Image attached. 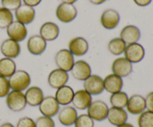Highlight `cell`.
I'll return each mask as SVG.
<instances>
[{"label":"cell","instance_id":"16","mask_svg":"<svg viewBox=\"0 0 153 127\" xmlns=\"http://www.w3.org/2000/svg\"><path fill=\"white\" fill-rule=\"evenodd\" d=\"M77 117L78 112L76 109L70 106H65L58 112V120L63 126H73Z\"/></svg>","mask_w":153,"mask_h":127},{"label":"cell","instance_id":"38","mask_svg":"<svg viewBox=\"0 0 153 127\" xmlns=\"http://www.w3.org/2000/svg\"><path fill=\"white\" fill-rule=\"evenodd\" d=\"M41 1L42 0H23V2L25 3V4H26V5L33 7L38 5V4L41 2Z\"/></svg>","mask_w":153,"mask_h":127},{"label":"cell","instance_id":"42","mask_svg":"<svg viewBox=\"0 0 153 127\" xmlns=\"http://www.w3.org/2000/svg\"><path fill=\"white\" fill-rule=\"evenodd\" d=\"M0 127H15L12 123H4L3 124H1Z\"/></svg>","mask_w":153,"mask_h":127},{"label":"cell","instance_id":"10","mask_svg":"<svg viewBox=\"0 0 153 127\" xmlns=\"http://www.w3.org/2000/svg\"><path fill=\"white\" fill-rule=\"evenodd\" d=\"M113 74L120 77H126L132 72V63L125 57H119L114 59L111 65Z\"/></svg>","mask_w":153,"mask_h":127},{"label":"cell","instance_id":"39","mask_svg":"<svg viewBox=\"0 0 153 127\" xmlns=\"http://www.w3.org/2000/svg\"><path fill=\"white\" fill-rule=\"evenodd\" d=\"M134 3L137 5L140 6V7H145L147 6L152 2V0H134Z\"/></svg>","mask_w":153,"mask_h":127},{"label":"cell","instance_id":"12","mask_svg":"<svg viewBox=\"0 0 153 127\" xmlns=\"http://www.w3.org/2000/svg\"><path fill=\"white\" fill-rule=\"evenodd\" d=\"M69 80L68 72L56 68L49 73L48 76V83L52 88L58 89L65 86Z\"/></svg>","mask_w":153,"mask_h":127},{"label":"cell","instance_id":"20","mask_svg":"<svg viewBox=\"0 0 153 127\" xmlns=\"http://www.w3.org/2000/svg\"><path fill=\"white\" fill-rule=\"evenodd\" d=\"M46 40H43L40 35L31 36L27 43V48L31 54L38 56L42 54L46 49Z\"/></svg>","mask_w":153,"mask_h":127},{"label":"cell","instance_id":"1","mask_svg":"<svg viewBox=\"0 0 153 127\" xmlns=\"http://www.w3.org/2000/svg\"><path fill=\"white\" fill-rule=\"evenodd\" d=\"M9 84L12 91L23 92L29 87L31 84V77L27 71L17 70L10 77H9Z\"/></svg>","mask_w":153,"mask_h":127},{"label":"cell","instance_id":"35","mask_svg":"<svg viewBox=\"0 0 153 127\" xmlns=\"http://www.w3.org/2000/svg\"><path fill=\"white\" fill-rule=\"evenodd\" d=\"M3 7L9 10H16L21 6L22 0H1Z\"/></svg>","mask_w":153,"mask_h":127},{"label":"cell","instance_id":"36","mask_svg":"<svg viewBox=\"0 0 153 127\" xmlns=\"http://www.w3.org/2000/svg\"><path fill=\"white\" fill-rule=\"evenodd\" d=\"M16 127H36L35 121L28 117H23L18 120Z\"/></svg>","mask_w":153,"mask_h":127},{"label":"cell","instance_id":"33","mask_svg":"<svg viewBox=\"0 0 153 127\" xmlns=\"http://www.w3.org/2000/svg\"><path fill=\"white\" fill-rule=\"evenodd\" d=\"M36 127H55V121L52 117L41 116L35 121Z\"/></svg>","mask_w":153,"mask_h":127},{"label":"cell","instance_id":"29","mask_svg":"<svg viewBox=\"0 0 153 127\" xmlns=\"http://www.w3.org/2000/svg\"><path fill=\"white\" fill-rule=\"evenodd\" d=\"M126 44L121 38L112 39L108 45V48L111 54L115 56H119L124 53Z\"/></svg>","mask_w":153,"mask_h":127},{"label":"cell","instance_id":"9","mask_svg":"<svg viewBox=\"0 0 153 127\" xmlns=\"http://www.w3.org/2000/svg\"><path fill=\"white\" fill-rule=\"evenodd\" d=\"M72 76L76 80L79 81H85L91 75V65L85 60H78L75 62L71 69Z\"/></svg>","mask_w":153,"mask_h":127},{"label":"cell","instance_id":"43","mask_svg":"<svg viewBox=\"0 0 153 127\" xmlns=\"http://www.w3.org/2000/svg\"><path fill=\"white\" fill-rule=\"evenodd\" d=\"M64 3H68V4H73V3L76 2L78 0H61Z\"/></svg>","mask_w":153,"mask_h":127},{"label":"cell","instance_id":"8","mask_svg":"<svg viewBox=\"0 0 153 127\" xmlns=\"http://www.w3.org/2000/svg\"><path fill=\"white\" fill-rule=\"evenodd\" d=\"M124 56L131 63H137L144 58V48L137 43L128 45L124 51Z\"/></svg>","mask_w":153,"mask_h":127},{"label":"cell","instance_id":"24","mask_svg":"<svg viewBox=\"0 0 153 127\" xmlns=\"http://www.w3.org/2000/svg\"><path fill=\"white\" fill-rule=\"evenodd\" d=\"M74 94L75 92L73 88L65 85V86L57 89L55 98L59 105L65 106H68L69 104H71Z\"/></svg>","mask_w":153,"mask_h":127},{"label":"cell","instance_id":"19","mask_svg":"<svg viewBox=\"0 0 153 127\" xmlns=\"http://www.w3.org/2000/svg\"><path fill=\"white\" fill-rule=\"evenodd\" d=\"M107 119L111 124L118 126L126 123L128 120V113L124 109L111 106L108 109Z\"/></svg>","mask_w":153,"mask_h":127},{"label":"cell","instance_id":"28","mask_svg":"<svg viewBox=\"0 0 153 127\" xmlns=\"http://www.w3.org/2000/svg\"><path fill=\"white\" fill-rule=\"evenodd\" d=\"M128 96L126 92H120L111 94L110 97V103L112 107L124 109L128 103Z\"/></svg>","mask_w":153,"mask_h":127},{"label":"cell","instance_id":"41","mask_svg":"<svg viewBox=\"0 0 153 127\" xmlns=\"http://www.w3.org/2000/svg\"><path fill=\"white\" fill-rule=\"evenodd\" d=\"M116 127H134L133 126L132 124H131V123H123V124L122 125H120V126H116Z\"/></svg>","mask_w":153,"mask_h":127},{"label":"cell","instance_id":"27","mask_svg":"<svg viewBox=\"0 0 153 127\" xmlns=\"http://www.w3.org/2000/svg\"><path fill=\"white\" fill-rule=\"evenodd\" d=\"M16 71V65L13 59L7 57L0 59V77L9 78Z\"/></svg>","mask_w":153,"mask_h":127},{"label":"cell","instance_id":"32","mask_svg":"<svg viewBox=\"0 0 153 127\" xmlns=\"http://www.w3.org/2000/svg\"><path fill=\"white\" fill-rule=\"evenodd\" d=\"M75 127H94V120L88 114L78 116L74 123Z\"/></svg>","mask_w":153,"mask_h":127},{"label":"cell","instance_id":"6","mask_svg":"<svg viewBox=\"0 0 153 127\" xmlns=\"http://www.w3.org/2000/svg\"><path fill=\"white\" fill-rule=\"evenodd\" d=\"M77 9L73 4L61 3L56 9V16L61 22L68 23L74 20L77 16Z\"/></svg>","mask_w":153,"mask_h":127},{"label":"cell","instance_id":"5","mask_svg":"<svg viewBox=\"0 0 153 127\" xmlns=\"http://www.w3.org/2000/svg\"><path fill=\"white\" fill-rule=\"evenodd\" d=\"M39 106V110L43 116L53 117L58 114L60 111V105L57 102L55 97L47 96L42 101Z\"/></svg>","mask_w":153,"mask_h":127},{"label":"cell","instance_id":"37","mask_svg":"<svg viewBox=\"0 0 153 127\" xmlns=\"http://www.w3.org/2000/svg\"><path fill=\"white\" fill-rule=\"evenodd\" d=\"M145 101H146V109H147L148 111L153 112V92L146 95Z\"/></svg>","mask_w":153,"mask_h":127},{"label":"cell","instance_id":"14","mask_svg":"<svg viewBox=\"0 0 153 127\" xmlns=\"http://www.w3.org/2000/svg\"><path fill=\"white\" fill-rule=\"evenodd\" d=\"M126 109L131 115H140L146 109V101L140 95H134L128 98Z\"/></svg>","mask_w":153,"mask_h":127},{"label":"cell","instance_id":"26","mask_svg":"<svg viewBox=\"0 0 153 127\" xmlns=\"http://www.w3.org/2000/svg\"><path fill=\"white\" fill-rule=\"evenodd\" d=\"M120 38L125 42L126 44L136 43L140 38V31L134 25H127L121 31Z\"/></svg>","mask_w":153,"mask_h":127},{"label":"cell","instance_id":"40","mask_svg":"<svg viewBox=\"0 0 153 127\" xmlns=\"http://www.w3.org/2000/svg\"><path fill=\"white\" fill-rule=\"evenodd\" d=\"M89 1H91L92 4L98 5V4H102V3L105 2L107 0H89Z\"/></svg>","mask_w":153,"mask_h":127},{"label":"cell","instance_id":"2","mask_svg":"<svg viewBox=\"0 0 153 127\" xmlns=\"http://www.w3.org/2000/svg\"><path fill=\"white\" fill-rule=\"evenodd\" d=\"M5 101L9 109L15 112L22 111L27 105L25 94L22 92L11 91L6 96Z\"/></svg>","mask_w":153,"mask_h":127},{"label":"cell","instance_id":"30","mask_svg":"<svg viewBox=\"0 0 153 127\" xmlns=\"http://www.w3.org/2000/svg\"><path fill=\"white\" fill-rule=\"evenodd\" d=\"M13 16L11 11L4 7H0V28H7L13 22Z\"/></svg>","mask_w":153,"mask_h":127},{"label":"cell","instance_id":"11","mask_svg":"<svg viewBox=\"0 0 153 127\" xmlns=\"http://www.w3.org/2000/svg\"><path fill=\"white\" fill-rule=\"evenodd\" d=\"M7 34L9 39L19 43L26 38L28 31L25 25L18 21H14L7 28Z\"/></svg>","mask_w":153,"mask_h":127},{"label":"cell","instance_id":"23","mask_svg":"<svg viewBox=\"0 0 153 127\" xmlns=\"http://www.w3.org/2000/svg\"><path fill=\"white\" fill-rule=\"evenodd\" d=\"M25 101L30 106H38L44 98L43 92L37 86H31L26 89L25 93Z\"/></svg>","mask_w":153,"mask_h":127},{"label":"cell","instance_id":"17","mask_svg":"<svg viewBox=\"0 0 153 127\" xmlns=\"http://www.w3.org/2000/svg\"><path fill=\"white\" fill-rule=\"evenodd\" d=\"M120 17L117 10L113 9H108L105 10L101 16L100 22L105 28L112 30L116 28L120 23Z\"/></svg>","mask_w":153,"mask_h":127},{"label":"cell","instance_id":"31","mask_svg":"<svg viewBox=\"0 0 153 127\" xmlns=\"http://www.w3.org/2000/svg\"><path fill=\"white\" fill-rule=\"evenodd\" d=\"M138 127H153V112L144 111L140 114L137 119Z\"/></svg>","mask_w":153,"mask_h":127},{"label":"cell","instance_id":"3","mask_svg":"<svg viewBox=\"0 0 153 127\" xmlns=\"http://www.w3.org/2000/svg\"><path fill=\"white\" fill-rule=\"evenodd\" d=\"M108 106L102 101H96L92 102L88 108V115L94 121H102L107 119Z\"/></svg>","mask_w":153,"mask_h":127},{"label":"cell","instance_id":"22","mask_svg":"<svg viewBox=\"0 0 153 127\" xmlns=\"http://www.w3.org/2000/svg\"><path fill=\"white\" fill-rule=\"evenodd\" d=\"M105 90L108 93L114 94L122 91L123 87V80L122 77L114 74H108L103 79Z\"/></svg>","mask_w":153,"mask_h":127},{"label":"cell","instance_id":"15","mask_svg":"<svg viewBox=\"0 0 153 127\" xmlns=\"http://www.w3.org/2000/svg\"><path fill=\"white\" fill-rule=\"evenodd\" d=\"M15 16L16 21L23 25H28L34 21L35 18V10L34 7L26 4H21L15 10Z\"/></svg>","mask_w":153,"mask_h":127},{"label":"cell","instance_id":"21","mask_svg":"<svg viewBox=\"0 0 153 127\" xmlns=\"http://www.w3.org/2000/svg\"><path fill=\"white\" fill-rule=\"evenodd\" d=\"M0 50L4 57L13 59L19 56L21 51V48L19 43L10 39H7L2 42Z\"/></svg>","mask_w":153,"mask_h":127},{"label":"cell","instance_id":"34","mask_svg":"<svg viewBox=\"0 0 153 127\" xmlns=\"http://www.w3.org/2000/svg\"><path fill=\"white\" fill-rule=\"evenodd\" d=\"M10 87L9 80L5 77H0V98H4L10 92Z\"/></svg>","mask_w":153,"mask_h":127},{"label":"cell","instance_id":"25","mask_svg":"<svg viewBox=\"0 0 153 127\" xmlns=\"http://www.w3.org/2000/svg\"><path fill=\"white\" fill-rule=\"evenodd\" d=\"M59 32V28L56 24L48 22L40 27V36L46 41H53L58 38Z\"/></svg>","mask_w":153,"mask_h":127},{"label":"cell","instance_id":"4","mask_svg":"<svg viewBox=\"0 0 153 127\" xmlns=\"http://www.w3.org/2000/svg\"><path fill=\"white\" fill-rule=\"evenodd\" d=\"M55 62L58 68L68 72L75 63L74 56L68 49H61L55 54Z\"/></svg>","mask_w":153,"mask_h":127},{"label":"cell","instance_id":"7","mask_svg":"<svg viewBox=\"0 0 153 127\" xmlns=\"http://www.w3.org/2000/svg\"><path fill=\"white\" fill-rule=\"evenodd\" d=\"M83 86L85 91L94 96L100 95L105 90L103 79L100 76L96 74H91L87 80H85Z\"/></svg>","mask_w":153,"mask_h":127},{"label":"cell","instance_id":"13","mask_svg":"<svg viewBox=\"0 0 153 127\" xmlns=\"http://www.w3.org/2000/svg\"><path fill=\"white\" fill-rule=\"evenodd\" d=\"M92 102V95L85 89H81L75 92L72 104L76 109L85 110L88 109Z\"/></svg>","mask_w":153,"mask_h":127},{"label":"cell","instance_id":"18","mask_svg":"<svg viewBox=\"0 0 153 127\" xmlns=\"http://www.w3.org/2000/svg\"><path fill=\"white\" fill-rule=\"evenodd\" d=\"M68 50L73 54V56H84L89 49V45L88 41L83 37H75L72 39L68 45Z\"/></svg>","mask_w":153,"mask_h":127}]
</instances>
